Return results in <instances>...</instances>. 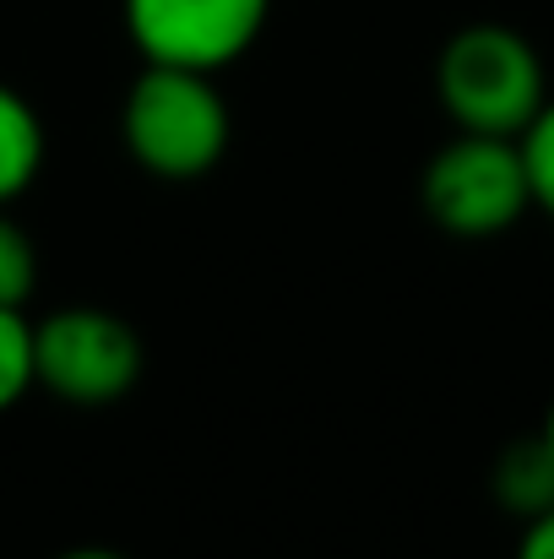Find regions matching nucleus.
<instances>
[{"label":"nucleus","instance_id":"obj_11","mask_svg":"<svg viewBox=\"0 0 554 559\" xmlns=\"http://www.w3.org/2000/svg\"><path fill=\"white\" fill-rule=\"evenodd\" d=\"M517 559H554V506L522 522V544H517Z\"/></svg>","mask_w":554,"mask_h":559},{"label":"nucleus","instance_id":"obj_10","mask_svg":"<svg viewBox=\"0 0 554 559\" xmlns=\"http://www.w3.org/2000/svg\"><path fill=\"white\" fill-rule=\"evenodd\" d=\"M517 142H522V164H528V186H533V212H544L554 223V93Z\"/></svg>","mask_w":554,"mask_h":559},{"label":"nucleus","instance_id":"obj_1","mask_svg":"<svg viewBox=\"0 0 554 559\" xmlns=\"http://www.w3.org/2000/svg\"><path fill=\"white\" fill-rule=\"evenodd\" d=\"M435 98L457 131L522 136L550 104V71L528 33L506 22H468L435 55Z\"/></svg>","mask_w":554,"mask_h":559},{"label":"nucleus","instance_id":"obj_13","mask_svg":"<svg viewBox=\"0 0 554 559\" xmlns=\"http://www.w3.org/2000/svg\"><path fill=\"white\" fill-rule=\"evenodd\" d=\"M539 440H544V451L554 456V402H550V413H544V429H539Z\"/></svg>","mask_w":554,"mask_h":559},{"label":"nucleus","instance_id":"obj_12","mask_svg":"<svg viewBox=\"0 0 554 559\" xmlns=\"http://www.w3.org/2000/svg\"><path fill=\"white\" fill-rule=\"evenodd\" d=\"M55 559H126L120 549H98V544H87V549H66V555H55Z\"/></svg>","mask_w":554,"mask_h":559},{"label":"nucleus","instance_id":"obj_6","mask_svg":"<svg viewBox=\"0 0 554 559\" xmlns=\"http://www.w3.org/2000/svg\"><path fill=\"white\" fill-rule=\"evenodd\" d=\"M44 153H49V136H44L38 109L11 82H0V206L33 190V180L44 175Z\"/></svg>","mask_w":554,"mask_h":559},{"label":"nucleus","instance_id":"obj_5","mask_svg":"<svg viewBox=\"0 0 554 559\" xmlns=\"http://www.w3.org/2000/svg\"><path fill=\"white\" fill-rule=\"evenodd\" d=\"M126 33L148 66L228 71L261 38L272 0H120Z\"/></svg>","mask_w":554,"mask_h":559},{"label":"nucleus","instance_id":"obj_2","mask_svg":"<svg viewBox=\"0 0 554 559\" xmlns=\"http://www.w3.org/2000/svg\"><path fill=\"white\" fill-rule=\"evenodd\" d=\"M234 136L228 98L212 71L142 66L120 104V142L153 180H201L223 164Z\"/></svg>","mask_w":554,"mask_h":559},{"label":"nucleus","instance_id":"obj_8","mask_svg":"<svg viewBox=\"0 0 554 559\" xmlns=\"http://www.w3.org/2000/svg\"><path fill=\"white\" fill-rule=\"evenodd\" d=\"M38 288V250H33V234L0 206V305L5 310H27Z\"/></svg>","mask_w":554,"mask_h":559},{"label":"nucleus","instance_id":"obj_9","mask_svg":"<svg viewBox=\"0 0 554 559\" xmlns=\"http://www.w3.org/2000/svg\"><path fill=\"white\" fill-rule=\"evenodd\" d=\"M33 391V321L27 310L0 305V413H11Z\"/></svg>","mask_w":554,"mask_h":559},{"label":"nucleus","instance_id":"obj_7","mask_svg":"<svg viewBox=\"0 0 554 559\" xmlns=\"http://www.w3.org/2000/svg\"><path fill=\"white\" fill-rule=\"evenodd\" d=\"M495 500L511 516H522V522L554 506V456L544 451L539 435L500 451V462H495Z\"/></svg>","mask_w":554,"mask_h":559},{"label":"nucleus","instance_id":"obj_4","mask_svg":"<svg viewBox=\"0 0 554 559\" xmlns=\"http://www.w3.org/2000/svg\"><path fill=\"white\" fill-rule=\"evenodd\" d=\"M142 332L98 305H66L33 321V385L71 407H109L142 380Z\"/></svg>","mask_w":554,"mask_h":559},{"label":"nucleus","instance_id":"obj_3","mask_svg":"<svg viewBox=\"0 0 554 559\" xmlns=\"http://www.w3.org/2000/svg\"><path fill=\"white\" fill-rule=\"evenodd\" d=\"M424 217L451 239H495L533 212V186L517 136L457 131L419 175Z\"/></svg>","mask_w":554,"mask_h":559}]
</instances>
